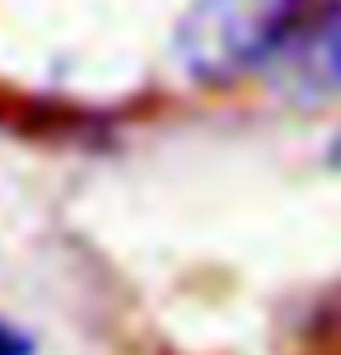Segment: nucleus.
Returning <instances> with one entry per match:
<instances>
[{
  "label": "nucleus",
  "mask_w": 341,
  "mask_h": 355,
  "mask_svg": "<svg viewBox=\"0 0 341 355\" xmlns=\"http://www.w3.org/2000/svg\"><path fill=\"white\" fill-rule=\"evenodd\" d=\"M304 15V0H197L178 28V61L201 85H234L267 66Z\"/></svg>",
  "instance_id": "f257e3e1"
},
{
  "label": "nucleus",
  "mask_w": 341,
  "mask_h": 355,
  "mask_svg": "<svg viewBox=\"0 0 341 355\" xmlns=\"http://www.w3.org/2000/svg\"><path fill=\"white\" fill-rule=\"evenodd\" d=\"M267 66H276V80L299 98H327L341 94V5H318L313 15H299L281 42V52Z\"/></svg>",
  "instance_id": "f03ea898"
},
{
  "label": "nucleus",
  "mask_w": 341,
  "mask_h": 355,
  "mask_svg": "<svg viewBox=\"0 0 341 355\" xmlns=\"http://www.w3.org/2000/svg\"><path fill=\"white\" fill-rule=\"evenodd\" d=\"M0 355H33V341L15 332L10 322H0Z\"/></svg>",
  "instance_id": "7ed1b4c3"
},
{
  "label": "nucleus",
  "mask_w": 341,
  "mask_h": 355,
  "mask_svg": "<svg viewBox=\"0 0 341 355\" xmlns=\"http://www.w3.org/2000/svg\"><path fill=\"white\" fill-rule=\"evenodd\" d=\"M332 159H337V164H341V141H337V150H332Z\"/></svg>",
  "instance_id": "20e7f679"
}]
</instances>
